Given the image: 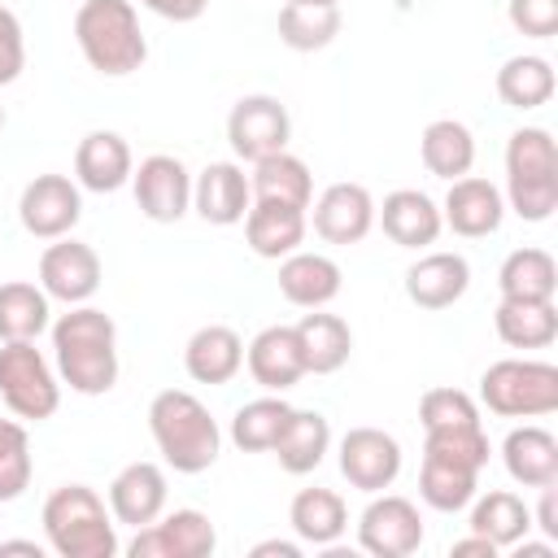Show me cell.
Returning a JSON list of instances; mask_svg holds the SVG:
<instances>
[{"label":"cell","mask_w":558,"mask_h":558,"mask_svg":"<svg viewBox=\"0 0 558 558\" xmlns=\"http://www.w3.org/2000/svg\"><path fill=\"white\" fill-rule=\"evenodd\" d=\"M301 558V545L296 541H262V545H253V558Z\"/></svg>","instance_id":"cell-47"},{"label":"cell","mask_w":558,"mask_h":558,"mask_svg":"<svg viewBox=\"0 0 558 558\" xmlns=\"http://www.w3.org/2000/svg\"><path fill=\"white\" fill-rule=\"evenodd\" d=\"M375 227V196L362 183H331L314 201V235L327 244H362Z\"/></svg>","instance_id":"cell-17"},{"label":"cell","mask_w":558,"mask_h":558,"mask_svg":"<svg viewBox=\"0 0 558 558\" xmlns=\"http://www.w3.org/2000/svg\"><path fill=\"white\" fill-rule=\"evenodd\" d=\"M248 187H253V201H275V205H296V209H310V201H314V174L288 148L253 161Z\"/></svg>","instance_id":"cell-29"},{"label":"cell","mask_w":558,"mask_h":558,"mask_svg":"<svg viewBox=\"0 0 558 558\" xmlns=\"http://www.w3.org/2000/svg\"><path fill=\"white\" fill-rule=\"evenodd\" d=\"M418 423H423V432H432V427H471V423H480V405L462 388H427L423 401H418Z\"/></svg>","instance_id":"cell-41"},{"label":"cell","mask_w":558,"mask_h":558,"mask_svg":"<svg viewBox=\"0 0 558 558\" xmlns=\"http://www.w3.org/2000/svg\"><path fill=\"white\" fill-rule=\"evenodd\" d=\"M218 545V532L209 514L201 510H170L157 514L148 527H135V541L126 545L131 558H209Z\"/></svg>","instance_id":"cell-12"},{"label":"cell","mask_w":558,"mask_h":558,"mask_svg":"<svg viewBox=\"0 0 558 558\" xmlns=\"http://www.w3.org/2000/svg\"><path fill=\"white\" fill-rule=\"evenodd\" d=\"M510 549H519V558H554V541H514Z\"/></svg>","instance_id":"cell-48"},{"label":"cell","mask_w":558,"mask_h":558,"mask_svg":"<svg viewBox=\"0 0 558 558\" xmlns=\"http://www.w3.org/2000/svg\"><path fill=\"white\" fill-rule=\"evenodd\" d=\"M532 527H541L545 541H558V484L541 488V506L532 510Z\"/></svg>","instance_id":"cell-45"},{"label":"cell","mask_w":558,"mask_h":558,"mask_svg":"<svg viewBox=\"0 0 558 558\" xmlns=\"http://www.w3.org/2000/svg\"><path fill=\"white\" fill-rule=\"evenodd\" d=\"M166 471L157 462H126L109 484V514L126 527H148L166 510Z\"/></svg>","instance_id":"cell-20"},{"label":"cell","mask_w":558,"mask_h":558,"mask_svg":"<svg viewBox=\"0 0 558 558\" xmlns=\"http://www.w3.org/2000/svg\"><path fill=\"white\" fill-rule=\"evenodd\" d=\"M506 17L519 35L527 39H549L558 35V0H510Z\"/></svg>","instance_id":"cell-42"},{"label":"cell","mask_w":558,"mask_h":558,"mask_svg":"<svg viewBox=\"0 0 558 558\" xmlns=\"http://www.w3.org/2000/svg\"><path fill=\"white\" fill-rule=\"evenodd\" d=\"M44 536L61 558H113L118 523L105 497L87 484H61L44 501Z\"/></svg>","instance_id":"cell-4"},{"label":"cell","mask_w":558,"mask_h":558,"mask_svg":"<svg viewBox=\"0 0 558 558\" xmlns=\"http://www.w3.org/2000/svg\"><path fill=\"white\" fill-rule=\"evenodd\" d=\"M0 554H35V558H39L44 549H39L35 541H0Z\"/></svg>","instance_id":"cell-49"},{"label":"cell","mask_w":558,"mask_h":558,"mask_svg":"<svg viewBox=\"0 0 558 558\" xmlns=\"http://www.w3.org/2000/svg\"><path fill=\"white\" fill-rule=\"evenodd\" d=\"M305 231H310V218L305 209L296 205H275V201H253L248 214H244V240L257 257H288L305 244Z\"/></svg>","instance_id":"cell-23"},{"label":"cell","mask_w":558,"mask_h":558,"mask_svg":"<svg viewBox=\"0 0 558 558\" xmlns=\"http://www.w3.org/2000/svg\"><path fill=\"white\" fill-rule=\"evenodd\" d=\"M52 357L61 384L83 397H105L118 384V327L96 305H70L52 323Z\"/></svg>","instance_id":"cell-1"},{"label":"cell","mask_w":558,"mask_h":558,"mask_svg":"<svg viewBox=\"0 0 558 558\" xmlns=\"http://www.w3.org/2000/svg\"><path fill=\"white\" fill-rule=\"evenodd\" d=\"M48 292L26 279L0 283V340H35L48 331Z\"/></svg>","instance_id":"cell-38"},{"label":"cell","mask_w":558,"mask_h":558,"mask_svg":"<svg viewBox=\"0 0 558 558\" xmlns=\"http://www.w3.org/2000/svg\"><path fill=\"white\" fill-rule=\"evenodd\" d=\"M78 218H83V196L78 183L65 174H35L17 196V222L35 240H61L78 227Z\"/></svg>","instance_id":"cell-9"},{"label":"cell","mask_w":558,"mask_h":558,"mask_svg":"<svg viewBox=\"0 0 558 558\" xmlns=\"http://www.w3.org/2000/svg\"><path fill=\"white\" fill-rule=\"evenodd\" d=\"M301 4H340V0H301Z\"/></svg>","instance_id":"cell-50"},{"label":"cell","mask_w":558,"mask_h":558,"mask_svg":"<svg viewBox=\"0 0 558 558\" xmlns=\"http://www.w3.org/2000/svg\"><path fill=\"white\" fill-rule=\"evenodd\" d=\"M248 205H253V187H248V174L240 161H209L192 179V209L214 227L244 222Z\"/></svg>","instance_id":"cell-18"},{"label":"cell","mask_w":558,"mask_h":558,"mask_svg":"<svg viewBox=\"0 0 558 558\" xmlns=\"http://www.w3.org/2000/svg\"><path fill=\"white\" fill-rule=\"evenodd\" d=\"M74 44L83 61L105 78L135 74L148 61V39L131 0H83L74 13Z\"/></svg>","instance_id":"cell-3"},{"label":"cell","mask_w":558,"mask_h":558,"mask_svg":"<svg viewBox=\"0 0 558 558\" xmlns=\"http://www.w3.org/2000/svg\"><path fill=\"white\" fill-rule=\"evenodd\" d=\"M480 488V466H466L458 458H440V453H423V471H418V497L440 510V514H453V510H466L471 497Z\"/></svg>","instance_id":"cell-32"},{"label":"cell","mask_w":558,"mask_h":558,"mask_svg":"<svg viewBox=\"0 0 558 558\" xmlns=\"http://www.w3.org/2000/svg\"><path fill=\"white\" fill-rule=\"evenodd\" d=\"M26 70V39H22V22L13 9L0 4V87H9L17 74Z\"/></svg>","instance_id":"cell-43"},{"label":"cell","mask_w":558,"mask_h":558,"mask_svg":"<svg viewBox=\"0 0 558 558\" xmlns=\"http://www.w3.org/2000/svg\"><path fill=\"white\" fill-rule=\"evenodd\" d=\"M501 462H506L510 480L523 488L558 484V436L536 423H523L501 440Z\"/></svg>","instance_id":"cell-26"},{"label":"cell","mask_w":558,"mask_h":558,"mask_svg":"<svg viewBox=\"0 0 558 558\" xmlns=\"http://www.w3.org/2000/svg\"><path fill=\"white\" fill-rule=\"evenodd\" d=\"M493 327L501 336V344L510 349H549L558 340V310L554 301H510L501 296Z\"/></svg>","instance_id":"cell-33"},{"label":"cell","mask_w":558,"mask_h":558,"mask_svg":"<svg viewBox=\"0 0 558 558\" xmlns=\"http://www.w3.org/2000/svg\"><path fill=\"white\" fill-rule=\"evenodd\" d=\"M453 558H497V545L493 541H484L480 532H471V536H462V541H453V549H449Z\"/></svg>","instance_id":"cell-46"},{"label":"cell","mask_w":558,"mask_h":558,"mask_svg":"<svg viewBox=\"0 0 558 558\" xmlns=\"http://www.w3.org/2000/svg\"><path fill=\"white\" fill-rule=\"evenodd\" d=\"M327 449H331V423H327V414H318V410H292L270 453L279 458V466L288 475H310V471H318V462L327 458Z\"/></svg>","instance_id":"cell-27"},{"label":"cell","mask_w":558,"mask_h":558,"mask_svg":"<svg viewBox=\"0 0 558 558\" xmlns=\"http://www.w3.org/2000/svg\"><path fill=\"white\" fill-rule=\"evenodd\" d=\"M340 475L357 493H384L401 475V445L384 427H349L340 436Z\"/></svg>","instance_id":"cell-14"},{"label":"cell","mask_w":558,"mask_h":558,"mask_svg":"<svg viewBox=\"0 0 558 558\" xmlns=\"http://www.w3.org/2000/svg\"><path fill=\"white\" fill-rule=\"evenodd\" d=\"M244 366L253 375L257 388L266 392H288L292 384H301L310 371H305V353H301V340H296V327H262L248 349H244Z\"/></svg>","instance_id":"cell-16"},{"label":"cell","mask_w":558,"mask_h":558,"mask_svg":"<svg viewBox=\"0 0 558 558\" xmlns=\"http://www.w3.org/2000/svg\"><path fill=\"white\" fill-rule=\"evenodd\" d=\"M288 523H292L296 541L331 549L344 536V527H349V506L331 488H301L292 497V506H288Z\"/></svg>","instance_id":"cell-28"},{"label":"cell","mask_w":558,"mask_h":558,"mask_svg":"<svg viewBox=\"0 0 558 558\" xmlns=\"http://www.w3.org/2000/svg\"><path fill=\"white\" fill-rule=\"evenodd\" d=\"M100 257L92 244L83 240H52L39 257V288L48 292V301H61V305H87L100 288Z\"/></svg>","instance_id":"cell-11"},{"label":"cell","mask_w":558,"mask_h":558,"mask_svg":"<svg viewBox=\"0 0 558 558\" xmlns=\"http://www.w3.org/2000/svg\"><path fill=\"white\" fill-rule=\"evenodd\" d=\"M340 266L327 257V253H305V248H296V253H288V257H279V292H283V301H292V305H301V310H323V305H331L336 296H340Z\"/></svg>","instance_id":"cell-24"},{"label":"cell","mask_w":558,"mask_h":558,"mask_svg":"<svg viewBox=\"0 0 558 558\" xmlns=\"http://www.w3.org/2000/svg\"><path fill=\"white\" fill-rule=\"evenodd\" d=\"M144 9H153L157 17H166V22H196L205 9H209V0H140Z\"/></svg>","instance_id":"cell-44"},{"label":"cell","mask_w":558,"mask_h":558,"mask_svg":"<svg viewBox=\"0 0 558 558\" xmlns=\"http://www.w3.org/2000/svg\"><path fill=\"white\" fill-rule=\"evenodd\" d=\"M288 414H292V405H288L279 392L257 397V401H244V405L235 410V418H231V440H235V449H244V453H266V449H275V440H279Z\"/></svg>","instance_id":"cell-39"},{"label":"cell","mask_w":558,"mask_h":558,"mask_svg":"<svg viewBox=\"0 0 558 558\" xmlns=\"http://www.w3.org/2000/svg\"><path fill=\"white\" fill-rule=\"evenodd\" d=\"M0 397L26 423H44V418L57 414L61 375L48 366V357L35 349V340H4V349H0Z\"/></svg>","instance_id":"cell-7"},{"label":"cell","mask_w":558,"mask_h":558,"mask_svg":"<svg viewBox=\"0 0 558 558\" xmlns=\"http://www.w3.org/2000/svg\"><path fill=\"white\" fill-rule=\"evenodd\" d=\"M131 187H135V205L144 218L153 222H179L192 209V174L179 157L170 153H153L131 170Z\"/></svg>","instance_id":"cell-13"},{"label":"cell","mask_w":558,"mask_h":558,"mask_svg":"<svg viewBox=\"0 0 558 558\" xmlns=\"http://www.w3.org/2000/svg\"><path fill=\"white\" fill-rule=\"evenodd\" d=\"M0 131H4V105H0Z\"/></svg>","instance_id":"cell-51"},{"label":"cell","mask_w":558,"mask_h":558,"mask_svg":"<svg viewBox=\"0 0 558 558\" xmlns=\"http://www.w3.org/2000/svg\"><path fill=\"white\" fill-rule=\"evenodd\" d=\"M292 140V118L283 109L279 96H266V92H253V96H240L227 113V144L240 161H262L270 153H283Z\"/></svg>","instance_id":"cell-8"},{"label":"cell","mask_w":558,"mask_h":558,"mask_svg":"<svg viewBox=\"0 0 558 558\" xmlns=\"http://www.w3.org/2000/svg\"><path fill=\"white\" fill-rule=\"evenodd\" d=\"M554 87H558L554 65L536 52H519L497 70V96L510 109H541V105H549Z\"/></svg>","instance_id":"cell-36"},{"label":"cell","mask_w":558,"mask_h":558,"mask_svg":"<svg viewBox=\"0 0 558 558\" xmlns=\"http://www.w3.org/2000/svg\"><path fill=\"white\" fill-rule=\"evenodd\" d=\"M471 532H480L484 541H493L497 549H510L514 541H523L532 532V510L523 506L519 493L510 488H488L484 497H471Z\"/></svg>","instance_id":"cell-34"},{"label":"cell","mask_w":558,"mask_h":558,"mask_svg":"<svg viewBox=\"0 0 558 558\" xmlns=\"http://www.w3.org/2000/svg\"><path fill=\"white\" fill-rule=\"evenodd\" d=\"M497 288L510 301H554V292H558V266H554V257L545 248H532V244L527 248H514L501 262V270H497Z\"/></svg>","instance_id":"cell-35"},{"label":"cell","mask_w":558,"mask_h":558,"mask_svg":"<svg viewBox=\"0 0 558 558\" xmlns=\"http://www.w3.org/2000/svg\"><path fill=\"white\" fill-rule=\"evenodd\" d=\"M131 170L135 157L118 131H87L74 148V183L87 192H118L122 183H131Z\"/></svg>","instance_id":"cell-21"},{"label":"cell","mask_w":558,"mask_h":558,"mask_svg":"<svg viewBox=\"0 0 558 558\" xmlns=\"http://www.w3.org/2000/svg\"><path fill=\"white\" fill-rule=\"evenodd\" d=\"M357 545L375 558H410L423 545V514L410 497L375 493L357 519Z\"/></svg>","instance_id":"cell-10"},{"label":"cell","mask_w":558,"mask_h":558,"mask_svg":"<svg viewBox=\"0 0 558 558\" xmlns=\"http://www.w3.org/2000/svg\"><path fill=\"white\" fill-rule=\"evenodd\" d=\"M375 222L384 227V235L397 248H427L440 240L445 222H440V205L418 192V187H397L384 196V205H375Z\"/></svg>","instance_id":"cell-19"},{"label":"cell","mask_w":558,"mask_h":558,"mask_svg":"<svg viewBox=\"0 0 558 558\" xmlns=\"http://www.w3.org/2000/svg\"><path fill=\"white\" fill-rule=\"evenodd\" d=\"M183 366L196 384H231L244 366L240 331L227 323H209V327L192 331V340L183 344Z\"/></svg>","instance_id":"cell-25"},{"label":"cell","mask_w":558,"mask_h":558,"mask_svg":"<svg viewBox=\"0 0 558 558\" xmlns=\"http://www.w3.org/2000/svg\"><path fill=\"white\" fill-rule=\"evenodd\" d=\"M506 205L523 222H545L558 209V148L545 126H519L506 140Z\"/></svg>","instance_id":"cell-5"},{"label":"cell","mask_w":558,"mask_h":558,"mask_svg":"<svg viewBox=\"0 0 558 558\" xmlns=\"http://www.w3.org/2000/svg\"><path fill=\"white\" fill-rule=\"evenodd\" d=\"M31 484V436L22 423L0 418V501H17Z\"/></svg>","instance_id":"cell-40"},{"label":"cell","mask_w":558,"mask_h":558,"mask_svg":"<svg viewBox=\"0 0 558 558\" xmlns=\"http://www.w3.org/2000/svg\"><path fill=\"white\" fill-rule=\"evenodd\" d=\"M418 157H423L427 174L453 183V179L471 174V166H475V135H471V126L458 122V118H436V122L423 126Z\"/></svg>","instance_id":"cell-30"},{"label":"cell","mask_w":558,"mask_h":558,"mask_svg":"<svg viewBox=\"0 0 558 558\" xmlns=\"http://www.w3.org/2000/svg\"><path fill=\"white\" fill-rule=\"evenodd\" d=\"M148 432L166 466H174L179 475H201L218 462L222 449L218 418L187 388H166L148 401Z\"/></svg>","instance_id":"cell-2"},{"label":"cell","mask_w":558,"mask_h":558,"mask_svg":"<svg viewBox=\"0 0 558 558\" xmlns=\"http://www.w3.org/2000/svg\"><path fill=\"white\" fill-rule=\"evenodd\" d=\"M340 26H344L340 4H301V0H288L279 9V39L292 52H318V48H327L340 35Z\"/></svg>","instance_id":"cell-37"},{"label":"cell","mask_w":558,"mask_h":558,"mask_svg":"<svg viewBox=\"0 0 558 558\" xmlns=\"http://www.w3.org/2000/svg\"><path fill=\"white\" fill-rule=\"evenodd\" d=\"M506 218V196L497 192V183L480 179V174H462L449 183V196L440 205V222L462 235V240H484L501 227Z\"/></svg>","instance_id":"cell-15"},{"label":"cell","mask_w":558,"mask_h":558,"mask_svg":"<svg viewBox=\"0 0 558 558\" xmlns=\"http://www.w3.org/2000/svg\"><path fill=\"white\" fill-rule=\"evenodd\" d=\"M471 288V266L462 253H423L410 270H405V296L418 310H449L453 301H462Z\"/></svg>","instance_id":"cell-22"},{"label":"cell","mask_w":558,"mask_h":558,"mask_svg":"<svg viewBox=\"0 0 558 558\" xmlns=\"http://www.w3.org/2000/svg\"><path fill=\"white\" fill-rule=\"evenodd\" d=\"M480 401L501 418H541L558 410V366L541 357H501L480 375Z\"/></svg>","instance_id":"cell-6"},{"label":"cell","mask_w":558,"mask_h":558,"mask_svg":"<svg viewBox=\"0 0 558 558\" xmlns=\"http://www.w3.org/2000/svg\"><path fill=\"white\" fill-rule=\"evenodd\" d=\"M296 340H301V353H305V371L310 375H336L349 362V353H353L349 323L340 314H323V310L301 314Z\"/></svg>","instance_id":"cell-31"}]
</instances>
